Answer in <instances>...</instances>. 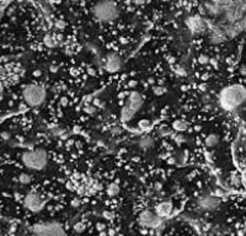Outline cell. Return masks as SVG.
<instances>
[{
    "label": "cell",
    "mask_w": 246,
    "mask_h": 236,
    "mask_svg": "<svg viewBox=\"0 0 246 236\" xmlns=\"http://www.w3.org/2000/svg\"><path fill=\"white\" fill-rule=\"evenodd\" d=\"M246 101V89L240 84H233L222 89L219 94V105L223 110L232 112L239 108Z\"/></svg>",
    "instance_id": "6da1fadb"
},
{
    "label": "cell",
    "mask_w": 246,
    "mask_h": 236,
    "mask_svg": "<svg viewBox=\"0 0 246 236\" xmlns=\"http://www.w3.org/2000/svg\"><path fill=\"white\" fill-rule=\"evenodd\" d=\"M22 164L35 171H41L44 170L46 166L48 165V155L47 151L43 149H35V150H28L25 151L21 156Z\"/></svg>",
    "instance_id": "7a4b0ae2"
},
{
    "label": "cell",
    "mask_w": 246,
    "mask_h": 236,
    "mask_svg": "<svg viewBox=\"0 0 246 236\" xmlns=\"http://www.w3.org/2000/svg\"><path fill=\"white\" fill-rule=\"evenodd\" d=\"M92 14L101 22H112L118 16V9L112 0H100L95 4Z\"/></svg>",
    "instance_id": "3957f363"
},
{
    "label": "cell",
    "mask_w": 246,
    "mask_h": 236,
    "mask_svg": "<svg viewBox=\"0 0 246 236\" xmlns=\"http://www.w3.org/2000/svg\"><path fill=\"white\" fill-rule=\"evenodd\" d=\"M143 106V97L139 92L133 91L129 94L124 106L121 110V119L123 123H128L130 122L134 116L138 113V111L140 110V107Z\"/></svg>",
    "instance_id": "277c9868"
},
{
    "label": "cell",
    "mask_w": 246,
    "mask_h": 236,
    "mask_svg": "<svg viewBox=\"0 0 246 236\" xmlns=\"http://www.w3.org/2000/svg\"><path fill=\"white\" fill-rule=\"evenodd\" d=\"M22 96H23V100L25 102L31 106V107H37V106H41L44 101H46V96H47V92H46V89L39 86V85H35V84H31V85H27L23 87L22 90Z\"/></svg>",
    "instance_id": "5b68a950"
},
{
    "label": "cell",
    "mask_w": 246,
    "mask_h": 236,
    "mask_svg": "<svg viewBox=\"0 0 246 236\" xmlns=\"http://www.w3.org/2000/svg\"><path fill=\"white\" fill-rule=\"evenodd\" d=\"M32 233L38 236H63L65 231L58 222H46L32 226Z\"/></svg>",
    "instance_id": "8992f818"
},
{
    "label": "cell",
    "mask_w": 246,
    "mask_h": 236,
    "mask_svg": "<svg viewBox=\"0 0 246 236\" xmlns=\"http://www.w3.org/2000/svg\"><path fill=\"white\" fill-rule=\"evenodd\" d=\"M138 223L145 229H156L161 225V218L153 210H143L138 217Z\"/></svg>",
    "instance_id": "52a82bcc"
},
{
    "label": "cell",
    "mask_w": 246,
    "mask_h": 236,
    "mask_svg": "<svg viewBox=\"0 0 246 236\" xmlns=\"http://www.w3.org/2000/svg\"><path fill=\"white\" fill-rule=\"evenodd\" d=\"M23 204L25 207L33 212V213H37V212H41L46 204V201L42 198V196L37 192H30L25 196V199H23Z\"/></svg>",
    "instance_id": "ba28073f"
},
{
    "label": "cell",
    "mask_w": 246,
    "mask_h": 236,
    "mask_svg": "<svg viewBox=\"0 0 246 236\" xmlns=\"http://www.w3.org/2000/svg\"><path fill=\"white\" fill-rule=\"evenodd\" d=\"M186 26L191 31L192 35H203L208 30V23L198 15L190 16L186 20Z\"/></svg>",
    "instance_id": "9c48e42d"
},
{
    "label": "cell",
    "mask_w": 246,
    "mask_h": 236,
    "mask_svg": "<svg viewBox=\"0 0 246 236\" xmlns=\"http://www.w3.org/2000/svg\"><path fill=\"white\" fill-rule=\"evenodd\" d=\"M197 205L201 210L204 212H213L215 209H218V207L220 205V199L217 196H202L198 198L197 201Z\"/></svg>",
    "instance_id": "30bf717a"
},
{
    "label": "cell",
    "mask_w": 246,
    "mask_h": 236,
    "mask_svg": "<svg viewBox=\"0 0 246 236\" xmlns=\"http://www.w3.org/2000/svg\"><path fill=\"white\" fill-rule=\"evenodd\" d=\"M122 63H121V58L116 54V53H109L106 55L105 59V69L109 73H116L121 69Z\"/></svg>",
    "instance_id": "8fae6325"
},
{
    "label": "cell",
    "mask_w": 246,
    "mask_h": 236,
    "mask_svg": "<svg viewBox=\"0 0 246 236\" xmlns=\"http://www.w3.org/2000/svg\"><path fill=\"white\" fill-rule=\"evenodd\" d=\"M155 213L162 219L166 217H170L172 213V204L170 202H161L159 204H156L155 207Z\"/></svg>",
    "instance_id": "7c38bea8"
},
{
    "label": "cell",
    "mask_w": 246,
    "mask_h": 236,
    "mask_svg": "<svg viewBox=\"0 0 246 236\" xmlns=\"http://www.w3.org/2000/svg\"><path fill=\"white\" fill-rule=\"evenodd\" d=\"M187 127L188 125H187L186 120H183V119H176L172 123V129L176 130V132H178V133H182V132L187 130Z\"/></svg>",
    "instance_id": "4fadbf2b"
},
{
    "label": "cell",
    "mask_w": 246,
    "mask_h": 236,
    "mask_svg": "<svg viewBox=\"0 0 246 236\" xmlns=\"http://www.w3.org/2000/svg\"><path fill=\"white\" fill-rule=\"evenodd\" d=\"M218 143H219V136L217 134H209V135H207V138L204 140V144L207 148H214L218 145Z\"/></svg>",
    "instance_id": "5bb4252c"
},
{
    "label": "cell",
    "mask_w": 246,
    "mask_h": 236,
    "mask_svg": "<svg viewBox=\"0 0 246 236\" xmlns=\"http://www.w3.org/2000/svg\"><path fill=\"white\" fill-rule=\"evenodd\" d=\"M154 145V140L150 138V136H144L139 140V146L143 149V150H148L150 149L151 146Z\"/></svg>",
    "instance_id": "9a60e30c"
},
{
    "label": "cell",
    "mask_w": 246,
    "mask_h": 236,
    "mask_svg": "<svg viewBox=\"0 0 246 236\" xmlns=\"http://www.w3.org/2000/svg\"><path fill=\"white\" fill-rule=\"evenodd\" d=\"M44 44L49 48L52 47H55L58 44V41L55 39V36H52V35H46L44 36Z\"/></svg>",
    "instance_id": "2e32d148"
},
{
    "label": "cell",
    "mask_w": 246,
    "mask_h": 236,
    "mask_svg": "<svg viewBox=\"0 0 246 236\" xmlns=\"http://www.w3.org/2000/svg\"><path fill=\"white\" fill-rule=\"evenodd\" d=\"M107 193H109L111 197L117 196V194L120 193V186H118L117 183H111V185H109V187H107Z\"/></svg>",
    "instance_id": "e0dca14e"
},
{
    "label": "cell",
    "mask_w": 246,
    "mask_h": 236,
    "mask_svg": "<svg viewBox=\"0 0 246 236\" xmlns=\"http://www.w3.org/2000/svg\"><path fill=\"white\" fill-rule=\"evenodd\" d=\"M150 125H151L150 120H149V119H145V118H143V119H140V120L138 122V127H139L141 130H146V129H149Z\"/></svg>",
    "instance_id": "ac0fdd59"
},
{
    "label": "cell",
    "mask_w": 246,
    "mask_h": 236,
    "mask_svg": "<svg viewBox=\"0 0 246 236\" xmlns=\"http://www.w3.org/2000/svg\"><path fill=\"white\" fill-rule=\"evenodd\" d=\"M18 180H20V182H21L22 185H28V183L31 182L32 177H31L28 173H21V175L18 176Z\"/></svg>",
    "instance_id": "d6986e66"
},
{
    "label": "cell",
    "mask_w": 246,
    "mask_h": 236,
    "mask_svg": "<svg viewBox=\"0 0 246 236\" xmlns=\"http://www.w3.org/2000/svg\"><path fill=\"white\" fill-rule=\"evenodd\" d=\"M73 229H74V231H75V233L80 234V233H83V231L85 230V224H84V223H81V222H79V223L74 224Z\"/></svg>",
    "instance_id": "ffe728a7"
},
{
    "label": "cell",
    "mask_w": 246,
    "mask_h": 236,
    "mask_svg": "<svg viewBox=\"0 0 246 236\" xmlns=\"http://www.w3.org/2000/svg\"><path fill=\"white\" fill-rule=\"evenodd\" d=\"M159 134L165 136V135H170L171 134V128H167V127H161L159 128Z\"/></svg>",
    "instance_id": "44dd1931"
},
{
    "label": "cell",
    "mask_w": 246,
    "mask_h": 236,
    "mask_svg": "<svg viewBox=\"0 0 246 236\" xmlns=\"http://www.w3.org/2000/svg\"><path fill=\"white\" fill-rule=\"evenodd\" d=\"M102 217H104L106 220H112V219L115 218V214H113L112 212H110V210H105V212L102 213Z\"/></svg>",
    "instance_id": "7402d4cb"
},
{
    "label": "cell",
    "mask_w": 246,
    "mask_h": 236,
    "mask_svg": "<svg viewBox=\"0 0 246 236\" xmlns=\"http://www.w3.org/2000/svg\"><path fill=\"white\" fill-rule=\"evenodd\" d=\"M54 26H55L58 30H64V27H65V22H64L63 20H57L55 23H54Z\"/></svg>",
    "instance_id": "603a6c76"
},
{
    "label": "cell",
    "mask_w": 246,
    "mask_h": 236,
    "mask_svg": "<svg viewBox=\"0 0 246 236\" xmlns=\"http://www.w3.org/2000/svg\"><path fill=\"white\" fill-rule=\"evenodd\" d=\"M174 140H175L177 144H181V143H185V141H186V139H185V136H183L182 134H177V135H175Z\"/></svg>",
    "instance_id": "cb8c5ba5"
},
{
    "label": "cell",
    "mask_w": 246,
    "mask_h": 236,
    "mask_svg": "<svg viewBox=\"0 0 246 236\" xmlns=\"http://www.w3.org/2000/svg\"><path fill=\"white\" fill-rule=\"evenodd\" d=\"M153 91H154V94L155 95H158V96H160V95H162V94H165V89L164 87H154L153 89Z\"/></svg>",
    "instance_id": "d4e9b609"
},
{
    "label": "cell",
    "mask_w": 246,
    "mask_h": 236,
    "mask_svg": "<svg viewBox=\"0 0 246 236\" xmlns=\"http://www.w3.org/2000/svg\"><path fill=\"white\" fill-rule=\"evenodd\" d=\"M84 111H85L86 113H94V112H95V107H92V106H88V107L84 108Z\"/></svg>",
    "instance_id": "484cf974"
},
{
    "label": "cell",
    "mask_w": 246,
    "mask_h": 236,
    "mask_svg": "<svg viewBox=\"0 0 246 236\" xmlns=\"http://www.w3.org/2000/svg\"><path fill=\"white\" fill-rule=\"evenodd\" d=\"M209 60H208V58L206 57V55H201L199 57V63H202V64H206V63H208Z\"/></svg>",
    "instance_id": "4316f807"
},
{
    "label": "cell",
    "mask_w": 246,
    "mask_h": 236,
    "mask_svg": "<svg viewBox=\"0 0 246 236\" xmlns=\"http://www.w3.org/2000/svg\"><path fill=\"white\" fill-rule=\"evenodd\" d=\"M96 229H97L99 231L105 230V224H102V223H97V224H96Z\"/></svg>",
    "instance_id": "83f0119b"
},
{
    "label": "cell",
    "mask_w": 246,
    "mask_h": 236,
    "mask_svg": "<svg viewBox=\"0 0 246 236\" xmlns=\"http://www.w3.org/2000/svg\"><path fill=\"white\" fill-rule=\"evenodd\" d=\"M232 182H233L234 185H236V186H238V185L240 183V180H239V177H238V176H234V177L232 178Z\"/></svg>",
    "instance_id": "f1b7e54d"
},
{
    "label": "cell",
    "mask_w": 246,
    "mask_h": 236,
    "mask_svg": "<svg viewBox=\"0 0 246 236\" xmlns=\"http://www.w3.org/2000/svg\"><path fill=\"white\" fill-rule=\"evenodd\" d=\"M143 2H144V0H134V4H137V5H140Z\"/></svg>",
    "instance_id": "f546056e"
},
{
    "label": "cell",
    "mask_w": 246,
    "mask_h": 236,
    "mask_svg": "<svg viewBox=\"0 0 246 236\" xmlns=\"http://www.w3.org/2000/svg\"><path fill=\"white\" fill-rule=\"evenodd\" d=\"M72 204H73V205H79V201H78V199H75V201H73V202H72Z\"/></svg>",
    "instance_id": "4dcf8cb0"
},
{
    "label": "cell",
    "mask_w": 246,
    "mask_h": 236,
    "mask_svg": "<svg viewBox=\"0 0 246 236\" xmlns=\"http://www.w3.org/2000/svg\"><path fill=\"white\" fill-rule=\"evenodd\" d=\"M5 7V5H1L0 6V17H1V15H2V9Z\"/></svg>",
    "instance_id": "1f68e13d"
},
{
    "label": "cell",
    "mask_w": 246,
    "mask_h": 236,
    "mask_svg": "<svg viewBox=\"0 0 246 236\" xmlns=\"http://www.w3.org/2000/svg\"><path fill=\"white\" fill-rule=\"evenodd\" d=\"M135 85H137L135 81H130V83H129V86H135Z\"/></svg>",
    "instance_id": "d6a6232c"
},
{
    "label": "cell",
    "mask_w": 246,
    "mask_h": 236,
    "mask_svg": "<svg viewBox=\"0 0 246 236\" xmlns=\"http://www.w3.org/2000/svg\"><path fill=\"white\" fill-rule=\"evenodd\" d=\"M67 104H68V100H67V99L62 100V105H67Z\"/></svg>",
    "instance_id": "836d02e7"
},
{
    "label": "cell",
    "mask_w": 246,
    "mask_h": 236,
    "mask_svg": "<svg viewBox=\"0 0 246 236\" xmlns=\"http://www.w3.org/2000/svg\"><path fill=\"white\" fill-rule=\"evenodd\" d=\"M241 73H243L244 75H246V67L244 68V69H243V70H241Z\"/></svg>",
    "instance_id": "e575fe53"
},
{
    "label": "cell",
    "mask_w": 246,
    "mask_h": 236,
    "mask_svg": "<svg viewBox=\"0 0 246 236\" xmlns=\"http://www.w3.org/2000/svg\"><path fill=\"white\" fill-rule=\"evenodd\" d=\"M2 92V85H1V83H0V94Z\"/></svg>",
    "instance_id": "d590c367"
},
{
    "label": "cell",
    "mask_w": 246,
    "mask_h": 236,
    "mask_svg": "<svg viewBox=\"0 0 246 236\" xmlns=\"http://www.w3.org/2000/svg\"><path fill=\"white\" fill-rule=\"evenodd\" d=\"M72 1H78V0H72Z\"/></svg>",
    "instance_id": "8d00e7d4"
}]
</instances>
